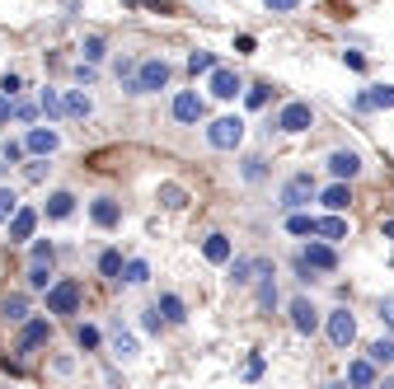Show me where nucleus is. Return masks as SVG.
Listing matches in <instances>:
<instances>
[{
    "label": "nucleus",
    "instance_id": "f257e3e1",
    "mask_svg": "<svg viewBox=\"0 0 394 389\" xmlns=\"http://www.w3.org/2000/svg\"><path fill=\"white\" fill-rule=\"evenodd\" d=\"M80 300H85V286L76 277H62L48 286V314H76Z\"/></svg>",
    "mask_w": 394,
    "mask_h": 389
},
{
    "label": "nucleus",
    "instance_id": "f03ea898",
    "mask_svg": "<svg viewBox=\"0 0 394 389\" xmlns=\"http://www.w3.org/2000/svg\"><path fill=\"white\" fill-rule=\"evenodd\" d=\"M169 62L164 57H146L141 66H136V80H132V94H155V90H164L169 85Z\"/></svg>",
    "mask_w": 394,
    "mask_h": 389
},
{
    "label": "nucleus",
    "instance_id": "7ed1b4c3",
    "mask_svg": "<svg viewBox=\"0 0 394 389\" xmlns=\"http://www.w3.org/2000/svg\"><path fill=\"white\" fill-rule=\"evenodd\" d=\"M315 197H319V188H315L310 174H291L282 183V211H300V206H310Z\"/></svg>",
    "mask_w": 394,
    "mask_h": 389
},
{
    "label": "nucleus",
    "instance_id": "20e7f679",
    "mask_svg": "<svg viewBox=\"0 0 394 389\" xmlns=\"http://www.w3.org/2000/svg\"><path fill=\"white\" fill-rule=\"evenodd\" d=\"M324 328H329V343L343 352V347H352L357 343V319H352V310H329V319H324Z\"/></svg>",
    "mask_w": 394,
    "mask_h": 389
},
{
    "label": "nucleus",
    "instance_id": "39448f33",
    "mask_svg": "<svg viewBox=\"0 0 394 389\" xmlns=\"http://www.w3.org/2000/svg\"><path fill=\"white\" fill-rule=\"evenodd\" d=\"M206 141H211L216 150H235L239 141H244V122H239V118H216V122L206 127Z\"/></svg>",
    "mask_w": 394,
    "mask_h": 389
},
{
    "label": "nucleus",
    "instance_id": "423d86ee",
    "mask_svg": "<svg viewBox=\"0 0 394 389\" xmlns=\"http://www.w3.org/2000/svg\"><path fill=\"white\" fill-rule=\"evenodd\" d=\"M52 343V324L48 319H24V328H19V343H15V352H38V347H48Z\"/></svg>",
    "mask_w": 394,
    "mask_h": 389
},
{
    "label": "nucleus",
    "instance_id": "0eeeda50",
    "mask_svg": "<svg viewBox=\"0 0 394 389\" xmlns=\"http://www.w3.org/2000/svg\"><path fill=\"white\" fill-rule=\"evenodd\" d=\"M300 263L310 267V272H333V267H338V253H333L329 239H310V244L300 249Z\"/></svg>",
    "mask_w": 394,
    "mask_h": 389
},
{
    "label": "nucleus",
    "instance_id": "6e6552de",
    "mask_svg": "<svg viewBox=\"0 0 394 389\" xmlns=\"http://www.w3.org/2000/svg\"><path fill=\"white\" fill-rule=\"evenodd\" d=\"M277 127L291 132V136H296V132H310V127H315V108H310V104H286V108L277 113Z\"/></svg>",
    "mask_w": 394,
    "mask_h": 389
},
{
    "label": "nucleus",
    "instance_id": "1a4fd4ad",
    "mask_svg": "<svg viewBox=\"0 0 394 389\" xmlns=\"http://www.w3.org/2000/svg\"><path fill=\"white\" fill-rule=\"evenodd\" d=\"M291 328H296L300 338H310V333L319 328V310H315V300H310V296L291 300Z\"/></svg>",
    "mask_w": 394,
    "mask_h": 389
},
{
    "label": "nucleus",
    "instance_id": "9d476101",
    "mask_svg": "<svg viewBox=\"0 0 394 389\" xmlns=\"http://www.w3.org/2000/svg\"><path fill=\"white\" fill-rule=\"evenodd\" d=\"M202 113H206V104H202V94H192V90H183V94H174V122H183V127H192V122H202Z\"/></svg>",
    "mask_w": 394,
    "mask_h": 389
},
{
    "label": "nucleus",
    "instance_id": "9b49d317",
    "mask_svg": "<svg viewBox=\"0 0 394 389\" xmlns=\"http://www.w3.org/2000/svg\"><path fill=\"white\" fill-rule=\"evenodd\" d=\"M57 146H62V136H57L52 127H29V136H24V150H29V155H38V160L57 155Z\"/></svg>",
    "mask_w": 394,
    "mask_h": 389
},
{
    "label": "nucleus",
    "instance_id": "f8f14e48",
    "mask_svg": "<svg viewBox=\"0 0 394 389\" xmlns=\"http://www.w3.org/2000/svg\"><path fill=\"white\" fill-rule=\"evenodd\" d=\"M206 90L216 94V99H235V94L244 90V80H239L230 66H211V85H206Z\"/></svg>",
    "mask_w": 394,
    "mask_h": 389
},
{
    "label": "nucleus",
    "instance_id": "ddd939ff",
    "mask_svg": "<svg viewBox=\"0 0 394 389\" xmlns=\"http://www.w3.org/2000/svg\"><path fill=\"white\" fill-rule=\"evenodd\" d=\"M329 174H333V178H343V183H352V178L362 174V155H357V150H333V155H329Z\"/></svg>",
    "mask_w": 394,
    "mask_h": 389
},
{
    "label": "nucleus",
    "instance_id": "4468645a",
    "mask_svg": "<svg viewBox=\"0 0 394 389\" xmlns=\"http://www.w3.org/2000/svg\"><path fill=\"white\" fill-rule=\"evenodd\" d=\"M5 225H10V239H15V244H24V239H33V230H38V211H33V206H19Z\"/></svg>",
    "mask_w": 394,
    "mask_h": 389
},
{
    "label": "nucleus",
    "instance_id": "2eb2a0df",
    "mask_svg": "<svg viewBox=\"0 0 394 389\" xmlns=\"http://www.w3.org/2000/svg\"><path fill=\"white\" fill-rule=\"evenodd\" d=\"M371 108H394V85H371V90L357 94V113H371Z\"/></svg>",
    "mask_w": 394,
    "mask_h": 389
},
{
    "label": "nucleus",
    "instance_id": "dca6fc26",
    "mask_svg": "<svg viewBox=\"0 0 394 389\" xmlns=\"http://www.w3.org/2000/svg\"><path fill=\"white\" fill-rule=\"evenodd\" d=\"M347 380H352V385H357V389H371V385H376V380H380V366H376V361H371V357H357V361H352V366H347Z\"/></svg>",
    "mask_w": 394,
    "mask_h": 389
},
{
    "label": "nucleus",
    "instance_id": "f3484780",
    "mask_svg": "<svg viewBox=\"0 0 394 389\" xmlns=\"http://www.w3.org/2000/svg\"><path fill=\"white\" fill-rule=\"evenodd\" d=\"M90 216H94V225H104V230H113V225L122 220V206L113 202V197H94V202H90Z\"/></svg>",
    "mask_w": 394,
    "mask_h": 389
},
{
    "label": "nucleus",
    "instance_id": "a211bd4d",
    "mask_svg": "<svg viewBox=\"0 0 394 389\" xmlns=\"http://www.w3.org/2000/svg\"><path fill=\"white\" fill-rule=\"evenodd\" d=\"M62 108H66V118H80V122H85V118L94 113V99H90L85 90H66L62 94Z\"/></svg>",
    "mask_w": 394,
    "mask_h": 389
},
{
    "label": "nucleus",
    "instance_id": "6ab92c4d",
    "mask_svg": "<svg viewBox=\"0 0 394 389\" xmlns=\"http://www.w3.org/2000/svg\"><path fill=\"white\" fill-rule=\"evenodd\" d=\"M230 253H235L230 249V234H206L202 239V258L206 263H230Z\"/></svg>",
    "mask_w": 394,
    "mask_h": 389
},
{
    "label": "nucleus",
    "instance_id": "aec40b11",
    "mask_svg": "<svg viewBox=\"0 0 394 389\" xmlns=\"http://www.w3.org/2000/svg\"><path fill=\"white\" fill-rule=\"evenodd\" d=\"M319 202L329 206V211H347V206H352V188L338 178V183H329L324 192H319Z\"/></svg>",
    "mask_w": 394,
    "mask_h": 389
},
{
    "label": "nucleus",
    "instance_id": "412c9836",
    "mask_svg": "<svg viewBox=\"0 0 394 389\" xmlns=\"http://www.w3.org/2000/svg\"><path fill=\"white\" fill-rule=\"evenodd\" d=\"M315 234H319V239H329V244H338V239H347V220H343V211H333V216L315 220Z\"/></svg>",
    "mask_w": 394,
    "mask_h": 389
},
{
    "label": "nucleus",
    "instance_id": "4be33fe9",
    "mask_svg": "<svg viewBox=\"0 0 394 389\" xmlns=\"http://www.w3.org/2000/svg\"><path fill=\"white\" fill-rule=\"evenodd\" d=\"M71 211H76V192H52L48 197V216L52 220H66Z\"/></svg>",
    "mask_w": 394,
    "mask_h": 389
},
{
    "label": "nucleus",
    "instance_id": "5701e85b",
    "mask_svg": "<svg viewBox=\"0 0 394 389\" xmlns=\"http://www.w3.org/2000/svg\"><path fill=\"white\" fill-rule=\"evenodd\" d=\"M122 281H127V286H146V281H150V263H146V258L122 263Z\"/></svg>",
    "mask_w": 394,
    "mask_h": 389
},
{
    "label": "nucleus",
    "instance_id": "b1692460",
    "mask_svg": "<svg viewBox=\"0 0 394 389\" xmlns=\"http://www.w3.org/2000/svg\"><path fill=\"white\" fill-rule=\"evenodd\" d=\"M0 314H5L10 324H24V319H29V296H5Z\"/></svg>",
    "mask_w": 394,
    "mask_h": 389
},
{
    "label": "nucleus",
    "instance_id": "393cba45",
    "mask_svg": "<svg viewBox=\"0 0 394 389\" xmlns=\"http://www.w3.org/2000/svg\"><path fill=\"white\" fill-rule=\"evenodd\" d=\"M38 108L48 113V122L66 118V108H62V90H43V94H38Z\"/></svg>",
    "mask_w": 394,
    "mask_h": 389
},
{
    "label": "nucleus",
    "instance_id": "a878e982",
    "mask_svg": "<svg viewBox=\"0 0 394 389\" xmlns=\"http://www.w3.org/2000/svg\"><path fill=\"white\" fill-rule=\"evenodd\" d=\"M99 272H104V277H113V281H122V253H118V249H104V253H99Z\"/></svg>",
    "mask_w": 394,
    "mask_h": 389
},
{
    "label": "nucleus",
    "instance_id": "bb28decb",
    "mask_svg": "<svg viewBox=\"0 0 394 389\" xmlns=\"http://www.w3.org/2000/svg\"><path fill=\"white\" fill-rule=\"evenodd\" d=\"M160 314H164V324H183V319H188V310H183L178 296H160Z\"/></svg>",
    "mask_w": 394,
    "mask_h": 389
},
{
    "label": "nucleus",
    "instance_id": "cd10ccee",
    "mask_svg": "<svg viewBox=\"0 0 394 389\" xmlns=\"http://www.w3.org/2000/svg\"><path fill=\"white\" fill-rule=\"evenodd\" d=\"M29 286L33 291H48L52 286V263H29Z\"/></svg>",
    "mask_w": 394,
    "mask_h": 389
},
{
    "label": "nucleus",
    "instance_id": "c85d7f7f",
    "mask_svg": "<svg viewBox=\"0 0 394 389\" xmlns=\"http://www.w3.org/2000/svg\"><path fill=\"white\" fill-rule=\"evenodd\" d=\"M268 99H272V85H268V80L249 85V94H244V104H249V108H268Z\"/></svg>",
    "mask_w": 394,
    "mask_h": 389
},
{
    "label": "nucleus",
    "instance_id": "c756f323",
    "mask_svg": "<svg viewBox=\"0 0 394 389\" xmlns=\"http://www.w3.org/2000/svg\"><path fill=\"white\" fill-rule=\"evenodd\" d=\"M371 361L376 366H394V338H376L371 343Z\"/></svg>",
    "mask_w": 394,
    "mask_h": 389
},
{
    "label": "nucleus",
    "instance_id": "7c9ffc66",
    "mask_svg": "<svg viewBox=\"0 0 394 389\" xmlns=\"http://www.w3.org/2000/svg\"><path fill=\"white\" fill-rule=\"evenodd\" d=\"M286 230H291V234H315V216H305V211H286Z\"/></svg>",
    "mask_w": 394,
    "mask_h": 389
},
{
    "label": "nucleus",
    "instance_id": "2f4dec72",
    "mask_svg": "<svg viewBox=\"0 0 394 389\" xmlns=\"http://www.w3.org/2000/svg\"><path fill=\"white\" fill-rule=\"evenodd\" d=\"M230 281H235V286H249L253 281V258H235V263H230Z\"/></svg>",
    "mask_w": 394,
    "mask_h": 389
},
{
    "label": "nucleus",
    "instance_id": "473e14b6",
    "mask_svg": "<svg viewBox=\"0 0 394 389\" xmlns=\"http://www.w3.org/2000/svg\"><path fill=\"white\" fill-rule=\"evenodd\" d=\"M211 66H216V57H211V52H192V57H188V71H192V76H211Z\"/></svg>",
    "mask_w": 394,
    "mask_h": 389
},
{
    "label": "nucleus",
    "instance_id": "72a5a7b5",
    "mask_svg": "<svg viewBox=\"0 0 394 389\" xmlns=\"http://www.w3.org/2000/svg\"><path fill=\"white\" fill-rule=\"evenodd\" d=\"M80 52H85V62H104V52H108V43H104V38H85V47H80Z\"/></svg>",
    "mask_w": 394,
    "mask_h": 389
},
{
    "label": "nucleus",
    "instance_id": "f704fd0d",
    "mask_svg": "<svg viewBox=\"0 0 394 389\" xmlns=\"http://www.w3.org/2000/svg\"><path fill=\"white\" fill-rule=\"evenodd\" d=\"M160 202H164V206H183V202H188V192H183L178 183H164V188H160Z\"/></svg>",
    "mask_w": 394,
    "mask_h": 389
},
{
    "label": "nucleus",
    "instance_id": "c9c22d12",
    "mask_svg": "<svg viewBox=\"0 0 394 389\" xmlns=\"http://www.w3.org/2000/svg\"><path fill=\"white\" fill-rule=\"evenodd\" d=\"M113 352H118L122 361H132L136 357V338H132V333H118V338H113Z\"/></svg>",
    "mask_w": 394,
    "mask_h": 389
},
{
    "label": "nucleus",
    "instance_id": "e433bc0d",
    "mask_svg": "<svg viewBox=\"0 0 394 389\" xmlns=\"http://www.w3.org/2000/svg\"><path fill=\"white\" fill-rule=\"evenodd\" d=\"M15 211H19V197L10 192V188H0V225H5V220L15 216Z\"/></svg>",
    "mask_w": 394,
    "mask_h": 389
},
{
    "label": "nucleus",
    "instance_id": "4c0bfd02",
    "mask_svg": "<svg viewBox=\"0 0 394 389\" xmlns=\"http://www.w3.org/2000/svg\"><path fill=\"white\" fill-rule=\"evenodd\" d=\"M76 343L85 347V352H94V347H99V328H90V324H80V328H76Z\"/></svg>",
    "mask_w": 394,
    "mask_h": 389
},
{
    "label": "nucleus",
    "instance_id": "58836bf2",
    "mask_svg": "<svg viewBox=\"0 0 394 389\" xmlns=\"http://www.w3.org/2000/svg\"><path fill=\"white\" fill-rule=\"evenodd\" d=\"M0 160H5V164H19V160H24V146H19V141H5V146H0Z\"/></svg>",
    "mask_w": 394,
    "mask_h": 389
},
{
    "label": "nucleus",
    "instance_id": "ea45409f",
    "mask_svg": "<svg viewBox=\"0 0 394 389\" xmlns=\"http://www.w3.org/2000/svg\"><path fill=\"white\" fill-rule=\"evenodd\" d=\"M52 258H57V249H52L48 239H38V244H33V263H52Z\"/></svg>",
    "mask_w": 394,
    "mask_h": 389
},
{
    "label": "nucleus",
    "instance_id": "a19ab883",
    "mask_svg": "<svg viewBox=\"0 0 394 389\" xmlns=\"http://www.w3.org/2000/svg\"><path fill=\"white\" fill-rule=\"evenodd\" d=\"M15 118H19V122H33V118H38V104H29V99H19V104H15Z\"/></svg>",
    "mask_w": 394,
    "mask_h": 389
},
{
    "label": "nucleus",
    "instance_id": "79ce46f5",
    "mask_svg": "<svg viewBox=\"0 0 394 389\" xmlns=\"http://www.w3.org/2000/svg\"><path fill=\"white\" fill-rule=\"evenodd\" d=\"M258 375H263V357H258V352H253V357L244 361V380H258Z\"/></svg>",
    "mask_w": 394,
    "mask_h": 389
},
{
    "label": "nucleus",
    "instance_id": "37998d69",
    "mask_svg": "<svg viewBox=\"0 0 394 389\" xmlns=\"http://www.w3.org/2000/svg\"><path fill=\"white\" fill-rule=\"evenodd\" d=\"M263 5H268L272 15H291V10H296L300 0H263Z\"/></svg>",
    "mask_w": 394,
    "mask_h": 389
},
{
    "label": "nucleus",
    "instance_id": "c03bdc74",
    "mask_svg": "<svg viewBox=\"0 0 394 389\" xmlns=\"http://www.w3.org/2000/svg\"><path fill=\"white\" fill-rule=\"evenodd\" d=\"M244 178L258 183V178H263V160H244Z\"/></svg>",
    "mask_w": 394,
    "mask_h": 389
},
{
    "label": "nucleus",
    "instance_id": "a18cd8bd",
    "mask_svg": "<svg viewBox=\"0 0 394 389\" xmlns=\"http://www.w3.org/2000/svg\"><path fill=\"white\" fill-rule=\"evenodd\" d=\"M76 80H80V85H94V62H80L76 66Z\"/></svg>",
    "mask_w": 394,
    "mask_h": 389
},
{
    "label": "nucleus",
    "instance_id": "49530a36",
    "mask_svg": "<svg viewBox=\"0 0 394 389\" xmlns=\"http://www.w3.org/2000/svg\"><path fill=\"white\" fill-rule=\"evenodd\" d=\"M10 118H15V99H10V94H0V127L10 122Z\"/></svg>",
    "mask_w": 394,
    "mask_h": 389
},
{
    "label": "nucleus",
    "instance_id": "de8ad7c7",
    "mask_svg": "<svg viewBox=\"0 0 394 389\" xmlns=\"http://www.w3.org/2000/svg\"><path fill=\"white\" fill-rule=\"evenodd\" d=\"M0 90H5V94H10V99H15V94L24 90V80H19V76H5V80H0Z\"/></svg>",
    "mask_w": 394,
    "mask_h": 389
},
{
    "label": "nucleus",
    "instance_id": "09e8293b",
    "mask_svg": "<svg viewBox=\"0 0 394 389\" xmlns=\"http://www.w3.org/2000/svg\"><path fill=\"white\" fill-rule=\"evenodd\" d=\"M343 62L352 66V71H366V57H362V52H343Z\"/></svg>",
    "mask_w": 394,
    "mask_h": 389
},
{
    "label": "nucleus",
    "instance_id": "8fccbe9b",
    "mask_svg": "<svg viewBox=\"0 0 394 389\" xmlns=\"http://www.w3.org/2000/svg\"><path fill=\"white\" fill-rule=\"evenodd\" d=\"M380 319H385V324L394 328V300H380Z\"/></svg>",
    "mask_w": 394,
    "mask_h": 389
},
{
    "label": "nucleus",
    "instance_id": "3c124183",
    "mask_svg": "<svg viewBox=\"0 0 394 389\" xmlns=\"http://www.w3.org/2000/svg\"><path fill=\"white\" fill-rule=\"evenodd\" d=\"M380 230H385V239H394V216L385 220V225H380Z\"/></svg>",
    "mask_w": 394,
    "mask_h": 389
}]
</instances>
